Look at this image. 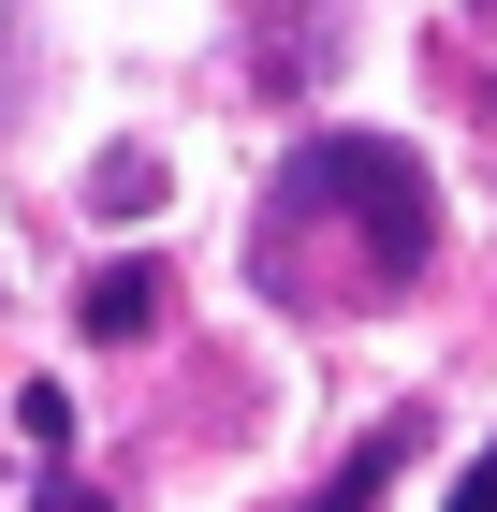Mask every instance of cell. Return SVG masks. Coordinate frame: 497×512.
<instances>
[{
	"label": "cell",
	"mask_w": 497,
	"mask_h": 512,
	"mask_svg": "<svg viewBox=\"0 0 497 512\" xmlns=\"http://www.w3.org/2000/svg\"><path fill=\"white\" fill-rule=\"evenodd\" d=\"M454 512H497V439L468 454V483H454Z\"/></svg>",
	"instance_id": "obj_4"
},
{
	"label": "cell",
	"mask_w": 497,
	"mask_h": 512,
	"mask_svg": "<svg viewBox=\"0 0 497 512\" xmlns=\"http://www.w3.org/2000/svg\"><path fill=\"white\" fill-rule=\"evenodd\" d=\"M161 308H176V278H161V264H103V278H88V337H147Z\"/></svg>",
	"instance_id": "obj_3"
},
{
	"label": "cell",
	"mask_w": 497,
	"mask_h": 512,
	"mask_svg": "<svg viewBox=\"0 0 497 512\" xmlns=\"http://www.w3.org/2000/svg\"><path fill=\"white\" fill-rule=\"evenodd\" d=\"M395 469H410V410H395V425H366V439H351V469L322 483V498H307V512H381V498H395Z\"/></svg>",
	"instance_id": "obj_2"
},
{
	"label": "cell",
	"mask_w": 497,
	"mask_h": 512,
	"mask_svg": "<svg viewBox=\"0 0 497 512\" xmlns=\"http://www.w3.org/2000/svg\"><path fill=\"white\" fill-rule=\"evenodd\" d=\"M439 264V176H424L395 132H307L264 191V235L249 278L293 293V308H381Z\"/></svg>",
	"instance_id": "obj_1"
},
{
	"label": "cell",
	"mask_w": 497,
	"mask_h": 512,
	"mask_svg": "<svg viewBox=\"0 0 497 512\" xmlns=\"http://www.w3.org/2000/svg\"><path fill=\"white\" fill-rule=\"evenodd\" d=\"M44 512H103V498H88V483H59V498H44Z\"/></svg>",
	"instance_id": "obj_5"
},
{
	"label": "cell",
	"mask_w": 497,
	"mask_h": 512,
	"mask_svg": "<svg viewBox=\"0 0 497 512\" xmlns=\"http://www.w3.org/2000/svg\"><path fill=\"white\" fill-rule=\"evenodd\" d=\"M468 15H483V30H497V0H468Z\"/></svg>",
	"instance_id": "obj_6"
}]
</instances>
